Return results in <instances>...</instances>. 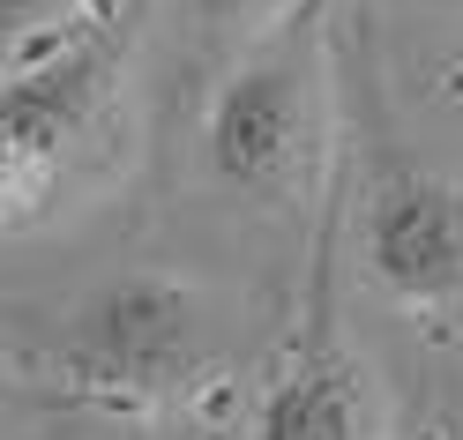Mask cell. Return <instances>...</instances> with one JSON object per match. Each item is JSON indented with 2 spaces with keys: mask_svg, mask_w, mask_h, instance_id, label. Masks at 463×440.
<instances>
[{
  "mask_svg": "<svg viewBox=\"0 0 463 440\" xmlns=\"http://www.w3.org/2000/svg\"><path fill=\"white\" fill-rule=\"evenodd\" d=\"M217 366L210 299L187 276L120 269L90 284L45 351V373L68 403L112 410V418H157L180 410Z\"/></svg>",
  "mask_w": 463,
  "mask_h": 440,
  "instance_id": "1",
  "label": "cell"
},
{
  "mask_svg": "<svg viewBox=\"0 0 463 440\" xmlns=\"http://www.w3.org/2000/svg\"><path fill=\"white\" fill-rule=\"evenodd\" d=\"M329 150V68L314 15H284L247 45V61L210 90L202 112V172L254 210H292Z\"/></svg>",
  "mask_w": 463,
  "mask_h": 440,
  "instance_id": "2",
  "label": "cell"
},
{
  "mask_svg": "<svg viewBox=\"0 0 463 440\" xmlns=\"http://www.w3.org/2000/svg\"><path fill=\"white\" fill-rule=\"evenodd\" d=\"M112 82H120V38L82 31L52 45L45 61L15 68L8 98H0V194H8V224H31L38 201L61 194L75 157L112 112Z\"/></svg>",
  "mask_w": 463,
  "mask_h": 440,
  "instance_id": "3",
  "label": "cell"
},
{
  "mask_svg": "<svg viewBox=\"0 0 463 440\" xmlns=\"http://www.w3.org/2000/svg\"><path fill=\"white\" fill-rule=\"evenodd\" d=\"M254 440H396L389 380L336 329L329 269L314 276V306H307L292 359L277 366V380L254 403Z\"/></svg>",
  "mask_w": 463,
  "mask_h": 440,
  "instance_id": "4",
  "label": "cell"
},
{
  "mask_svg": "<svg viewBox=\"0 0 463 440\" xmlns=\"http://www.w3.org/2000/svg\"><path fill=\"white\" fill-rule=\"evenodd\" d=\"M359 261L396 306L463 299V180L426 164H382L359 194Z\"/></svg>",
  "mask_w": 463,
  "mask_h": 440,
  "instance_id": "5",
  "label": "cell"
},
{
  "mask_svg": "<svg viewBox=\"0 0 463 440\" xmlns=\"http://www.w3.org/2000/svg\"><path fill=\"white\" fill-rule=\"evenodd\" d=\"M187 8H194L202 31H217V38H262L299 8V0H187Z\"/></svg>",
  "mask_w": 463,
  "mask_h": 440,
  "instance_id": "6",
  "label": "cell"
},
{
  "mask_svg": "<svg viewBox=\"0 0 463 440\" xmlns=\"http://www.w3.org/2000/svg\"><path fill=\"white\" fill-rule=\"evenodd\" d=\"M38 8H45V0H8V23H31Z\"/></svg>",
  "mask_w": 463,
  "mask_h": 440,
  "instance_id": "7",
  "label": "cell"
},
{
  "mask_svg": "<svg viewBox=\"0 0 463 440\" xmlns=\"http://www.w3.org/2000/svg\"><path fill=\"white\" fill-rule=\"evenodd\" d=\"M449 8H463V0H449Z\"/></svg>",
  "mask_w": 463,
  "mask_h": 440,
  "instance_id": "8",
  "label": "cell"
}]
</instances>
